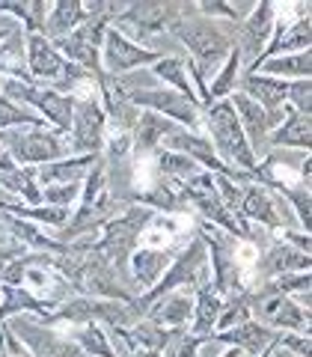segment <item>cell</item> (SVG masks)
I'll list each match as a JSON object with an SVG mask.
<instances>
[{"mask_svg":"<svg viewBox=\"0 0 312 357\" xmlns=\"http://www.w3.org/2000/svg\"><path fill=\"white\" fill-rule=\"evenodd\" d=\"M152 75L158 77V81L170 84L176 93H182L185 98H194V102H199L196 93H194V86H191V81H187V72H185V60L182 57H164V60H158V63H155V69H152Z\"/></svg>","mask_w":312,"mask_h":357,"instance_id":"obj_29","label":"cell"},{"mask_svg":"<svg viewBox=\"0 0 312 357\" xmlns=\"http://www.w3.org/2000/svg\"><path fill=\"white\" fill-rule=\"evenodd\" d=\"M102 155H72V158H63V161H54V164H42L36 167V185H72V182H81L86 178V173L95 167V161Z\"/></svg>","mask_w":312,"mask_h":357,"instance_id":"obj_20","label":"cell"},{"mask_svg":"<svg viewBox=\"0 0 312 357\" xmlns=\"http://www.w3.org/2000/svg\"><path fill=\"white\" fill-rule=\"evenodd\" d=\"M276 345H283L286 351H292L297 357H309V333H276Z\"/></svg>","mask_w":312,"mask_h":357,"instance_id":"obj_37","label":"cell"},{"mask_svg":"<svg viewBox=\"0 0 312 357\" xmlns=\"http://www.w3.org/2000/svg\"><path fill=\"white\" fill-rule=\"evenodd\" d=\"M0 155H3V146H0Z\"/></svg>","mask_w":312,"mask_h":357,"instance_id":"obj_41","label":"cell"},{"mask_svg":"<svg viewBox=\"0 0 312 357\" xmlns=\"http://www.w3.org/2000/svg\"><path fill=\"white\" fill-rule=\"evenodd\" d=\"M220 307H223V298L211 289V280L196 286V304H194V316H191L194 319V325H191L194 337H208V333H214Z\"/></svg>","mask_w":312,"mask_h":357,"instance_id":"obj_23","label":"cell"},{"mask_svg":"<svg viewBox=\"0 0 312 357\" xmlns=\"http://www.w3.org/2000/svg\"><path fill=\"white\" fill-rule=\"evenodd\" d=\"M0 188L9 197L24 199V206H42V188L36 185V167H13L0 173Z\"/></svg>","mask_w":312,"mask_h":357,"instance_id":"obj_24","label":"cell"},{"mask_svg":"<svg viewBox=\"0 0 312 357\" xmlns=\"http://www.w3.org/2000/svg\"><path fill=\"white\" fill-rule=\"evenodd\" d=\"M244 321H250V298H247V289L226 295V301H223V307H220L214 333L229 331V328H235V325H244Z\"/></svg>","mask_w":312,"mask_h":357,"instance_id":"obj_30","label":"cell"},{"mask_svg":"<svg viewBox=\"0 0 312 357\" xmlns=\"http://www.w3.org/2000/svg\"><path fill=\"white\" fill-rule=\"evenodd\" d=\"M131 105L134 107H143V110H152V114H158L164 119L176 122V126H182L187 131L199 128V119H203V105L194 102V98H185L182 93H176V89H166V86H152V89H134L128 93Z\"/></svg>","mask_w":312,"mask_h":357,"instance_id":"obj_9","label":"cell"},{"mask_svg":"<svg viewBox=\"0 0 312 357\" xmlns=\"http://www.w3.org/2000/svg\"><path fill=\"white\" fill-rule=\"evenodd\" d=\"M185 9L187 3H131L122 6V13L110 21V27L131 42H146L149 36H158L161 30H170L185 15Z\"/></svg>","mask_w":312,"mask_h":357,"instance_id":"obj_8","label":"cell"},{"mask_svg":"<svg viewBox=\"0 0 312 357\" xmlns=\"http://www.w3.org/2000/svg\"><path fill=\"white\" fill-rule=\"evenodd\" d=\"M309 93H312L309 77H300V81H288L286 105L292 107V110H297V114H309Z\"/></svg>","mask_w":312,"mask_h":357,"instance_id":"obj_36","label":"cell"},{"mask_svg":"<svg viewBox=\"0 0 312 357\" xmlns=\"http://www.w3.org/2000/svg\"><path fill=\"white\" fill-rule=\"evenodd\" d=\"M241 77V93L253 98L259 105L267 119H271V128H276L283 122L286 114V96H288V81L280 77H267V75H238Z\"/></svg>","mask_w":312,"mask_h":357,"instance_id":"obj_14","label":"cell"},{"mask_svg":"<svg viewBox=\"0 0 312 357\" xmlns=\"http://www.w3.org/2000/svg\"><path fill=\"white\" fill-rule=\"evenodd\" d=\"M274 15H276L274 3H259V6H253V13L235 27V51L247 69L262 57L265 42L271 39V33L276 27Z\"/></svg>","mask_w":312,"mask_h":357,"instance_id":"obj_13","label":"cell"},{"mask_svg":"<svg viewBox=\"0 0 312 357\" xmlns=\"http://www.w3.org/2000/svg\"><path fill=\"white\" fill-rule=\"evenodd\" d=\"M158 60H164V51H152L143 48V45L125 39L119 30L107 27L104 42H102V69L110 77H122L131 69H140V66H155Z\"/></svg>","mask_w":312,"mask_h":357,"instance_id":"obj_12","label":"cell"},{"mask_svg":"<svg viewBox=\"0 0 312 357\" xmlns=\"http://www.w3.org/2000/svg\"><path fill=\"white\" fill-rule=\"evenodd\" d=\"M77 197H81V182H72V185H51V188H45V191H42V206L69 208Z\"/></svg>","mask_w":312,"mask_h":357,"instance_id":"obj_35","label":"cell"},{"mask_svg":"<svg viewBox=\"0 0 312 357\" xmlns=\"http://www.w3.org/2000/svg\"><path fill=\"white\" fill-rule=\"evenodd\" d=\"M295 271H309V256L300 253L297 248H292L288 241H274L267 244L265 253L256 262V277L262 283H271L283 274H295Z\"/></svg>","mask_w":312,"mask_h":357,"instance_id":"obj_16","label":"cell"},{"mask_svg":"<svg viewBox=\"0 0 312 357\" xmlns=\"http://www.w3.org/2000/svg\"><path fill=\"white\" fill-rule=\"evenodd\" d=\"M238 72H241V57H238V51L232 48V54L226 57V63H223L220 75L214 77V84L208 86V98H211V105H214V102H223V98H229L232 93H235Z\"/></svg>","mask_w":312,"mask_h":357,"instance_id":"obj_33","label":"cell"},{"mask_svg":"<svg viewBox=\"0 0 312 357\" xmlns=\"http://www.w3.org/2000/svg\"><path fill=\"white\" fill-rule=\"evenodd\" d=\"M250 298V319L271 331H292V333H309V312L295 304V298L283 292H274L271 286L247 289Z\"/></svg>","mask_w":312,"mask_h":357,"instance_id":"obj_6","label":"cell"},{"mask_svg":"<svg viewBox=\"0 0 312 357\" xmlns=\"http://www.w3.org/2000/svg\"><path fill=\"white\" fill-rule=\"evenodd\" d=\"M48 9L51 6L42 3V0H33V3H0V15H13L15 24L21 21L27 30V36H30V33H42Z\"/></svg>","mask_w":312,"mask_h":357,"instance_id":"obj_28","label":"cell"},{"mask_svg":"<svg viewBox=\"0 0 312 357\" xmlns=\"http://www.w3.org/2000/svg\"><path fill=\"white\" fill-rule=\"evenodd\" d=\"M217 342L223 345H235V349H241L244 354H262L265 349H271V345L276 342V331L271 328H265L259 325V321H244V325H235V328H229V331H220V333H211Z\"/></svg>","mask_w":312,"mask_h":357,"instance_id":"obj_18","label":"cell"},{"mask_svg":"<svg viewBox=\"0 0 312 357\" xmlns=\"http://www.w3.org/2000/svg\"><path fill=\"white\" fill-rule=\"evenodd\" d=\"M81 357H86V354H81Z\"/></svg>","mask_w":312,"mask_h":357,"instance_id":"obj_42","label":"cell"},{"mask_svg":"<svg viewBox=\"0 0 312 357\" xmlns=\"http://www.w3.org/2000/svg\"><path fill=\"white\" fill-rule=\"evenodd\" d=\"M104 126L107 116L95 98H77L72 107V128H69V152L75 155H102L104 152Z\"/></svg>","mask_w":312,"mask_h":357,"instance_id":"obj_11","label":"cell"},{"mask_svg":"<svg viewBox=\"0 0 312 357\" xmlns=\"http://www.w3.org/2000/svg\"><path fill=\"white\" fill-rule=\"evenodd\" d=\"M235 27L238 24H232V21L205 18L196 13V6H187L185 15L170 27V33L187 51V63L205 77L220 63H226L232 48H235Z\"/></svg>","mask_w":312,"mask_h":357,"instance_id":"obj_1","label":"cell"},{"mask_svg":"<svg viewBox=\"0 0 312 357\" xmlns=\"http://www.w3.org/2000/svg\"><path fill=\"white\" fill-rule=\"evenodd\" d=\"M13 30H18V24H13V27H0V42H3V39L9 36V33H13Z\"/></svg>","mask_w":312,"mask_h":357,"instance_id":"obj_39","label":"cell"},{"mask_svg":"<svg viewBox=\"0 0 312 357\" xmlns=\"http://www.w3.org/2000/svg\"><path fill=\"white\" fill-rule=\"evenodd\" d=\"M0 75H6V77H15V81H30V75H27V57H24V33L13 30L9 36L0 42Z\"/></svg>","mask_w":312,"mask_h":357,"instance_id":"obj_26","label":"cell"},{"mask_svg":"<svg viewBox=\"0 0 312 357\" xmlns=\"http://www.w3.org/2000/svg\"><path fill=\"white\" fill-rule=\"evenodd\" d=\"M173 128H182V126H176V122L152 114V110H140V116H137V122H134V128H131V152H137V155L158 152L164 137Z\"/></svg>","mask_w":312,"mask_h":357,"instance_id":"obj_22","label":"cell"},{"mask_svg":"<svg viewBox=\"0 0 312 357\" xmlns=\"http://www.w3.org/2000/svg\"><path fill=\"white\" fill-rule=\"evenodd\" d=\"M158 170L164 178H173V182H187V178H194L203 167L196 161H191L187 155L182 152H170V149H158Z\"/></svg>","mask_w":312,"mask_h":357,"instance_id":"obj_31","label":"cell"},{"mask_svg":"<svg viewBox=\"0 0 312 357\" xmlns=\"http://www.w3.org/2000/svg\"><path fill=\"white\" fill-rule=\"evenodd\" d=\"M191 316H194L191 292H170V295H161L158 301H152L143 319H149V321H155V325L173 331V328H185Z\"/></svg>","mask_w":312,"mask_h":357,"instance_id":"obj_19","label":"cell"},{"mask_svg":"<svg viewBox=\"0 0 312 357\" xmlns=\"http://www.w3.org/2000/svg\"><path fill=\"white\" fill-rule=\"evenodd\" d=\"M6 325L33 351V357H81V349H77L69 337H60L57 331L42 325V321L36 316H30V312L6 319Z\"/></svg>","mask_w":312,"mask_h":357,"instance_id":"obj_10","label":"cell"},{"mask_svg":"<svg viewBox=\"0 0 312 357\" xmlns=\"http://www.w3.org/2000/svg\"><path fill=\"white\" fill-rule=\"evenodd\" d=\"M203 116H205V126H208V134H211V143H214V155H217V158L226 167L235 164V167H241L244 173H253L259 161H256L250 143H247V137H244L235 110H232V105H229V98L208 105L203 110ZM229 170H232V167H229Z\"/></svg>","mask_w":312,"mask_h":357,"instance_id":"obj_2","label":"cell"},{"mask_svg":"<svg viewBox=\"0 0 312 357\" xmlns=\"http://www.w3.org/2000/svg\"><path fill=\"white\" fill-rule=\"evenodd\" d=\"M0 146L18 167H42L69 158V137L48 128H6Z\"/></svg>","mask_w":312,"mask_h":357,"instance_id":"obj_4","label":"cell"},{"mask_svg":"<svg viewBox=\"0 0 312 357\" xmlns=\"http://www.w3.org/2000/svg\"><path fill=\"white\" fill-rule=\"evenodd\" d=\"M312 69V54L309 51H297V54H286V57H271L265 60L253 75H267V77H280V81H300L309 77Z\"/></svg>","mask_w":312,"mask_h":357,"instance_id":"obj_25","label":"cell"},{"mask_svg":"<svg viewBox=\"0 0 312 357\" xmlns=\"http://www.w3.org/2000/svg\"><path fill=\"white\" fill-rule=\"evenodd\" d=\"M208 280H211L208 277V250H205V241L196 236L182 253L173 256L170 268H166L164 277L149 289V292L134 298V307L146 316V307L152 304V301H158L161 295H170V292H176V289H196V286H203Z\"/></svg>","mask_w":312,"mask_h":357,"instance_id":"obj_3","label":"cell"},{"mask_svg":"<svg viewBox=\"0 0 312 357\" xmlns=\"http://www.w3.org/2000/svg\"><path fill=\"white\" fill-rule=\"evenodd\" d=\"M286 119L271 131L267 137V149H300V152H309V143H312V128H309V114H297L286 105Z\"/></svg>","mask_w":312,"mask_h":357,"instance_id":"obj_21","label":"cell"},{"mask_svg":"<svg viewBox=\"0 0 312 357\" xmlns=\"http://www.w3.org/2000/svg\"><path fill=\"white\" fill-rule=\"evenodd\" d=\"M274 345H276V342H274ZM274 345H271V349H274ZM271 349H265L262 354H256V357H271Z\"/></svg>","mask_w":312,"mask_h":357,"instance_id":"obj_40","label":"cell"},{"mask_svg":"<svg viewBox=\"0 0 312 357\" xmlns=\"http://www.w3.org/2000/svg\"><path fill=\"white\" fill-rule=\"evenodd\" d=\"M170 262H173V253H170V250L140 248V250L131 253V259H128V274H131L134 286L140 289V295L149 292V289L161 280L164 271L170 268Z\"/></svg>","mask_w":312,"mask_h":357,"instance_id":"obj_17","label":"cell"},{"mask_svg":"<svg viewBox=\"0 0 312 357\" xmlns=\"http://www.w3.org/2000/svg\"><path fill=\"white\" fill-rule=\"evenodd\" d=\"M110 21H114L110 15L89 18L81 27H75L69 36H63V39L51 42V45L60 51V57L65 63L81 66L84 72H89L98 81V77L104 75V69H102V42H104V33L110 27Z\"/></svg>","mask_w":312,"mask_h":357,"instance_id":"obj_7","label":"cell"},{"mask_svg":"<svg viewBox=\"0 0 312 357\" xmlns=\"http://www.w3.org/2000/svg\"><path fill=\"white\" fill-rule=\"evenodd\" d=\"M271 357H297V354H292V351H286L283 345H274L271 349Z\"/></svg>","mask_w":312,"mask_h":357,"instance_id":"obj_38","label":"cell"},{"mask_svg":"<svg viewBox=\"0 0 312 357\" xmlns=\"http://www.w3.org/2000/svg\"><path fill=\"white\" fill-rule=\"evenodd\" d=\"M128 333H131L134 345H137V349H146V351H164L166 340H170V331L155 325L149 319H140L134 328H128Z\"/></svg>","mask_w":312,"mask_h":357,"instance_id":"obj_34","label":"cell"},{"mask_svg":"<svg viewBox=\"0 0 312 357\" xmlns=\"http://www.w3.org/2000/svg\"><path fill=\"white\" fill-rule=\"evenodd\" d=\"M6 128H45V119L30 107H21L0 96V131Z\"/></svg>","mask_w":312,"mask_h":357,"instance_id":"obj_32","label":"cell"},{"mask_svg":"<svg viewBox=\"0 0 312 357\" xmlns=\"http://www.w3.org/2000/svg\"><path fill=\"white\" fill-rule=\"evenodd\" d=\"M0 96L21 105V107H33V114H39L48 122H54L57 134H69L75 96H63V93H57V89L36 86V84H27V81H15V77H0Z\"/></svg>","mask_w":312,"mask_h":357,"instance_id":"obj_5","label":"cell"},{"mask_svg":"<svg viewBox=\"0 0 312 357\" xmlns=\"http://www.w3.org/2000/svg\"><path fill=\"white\" fill-rule=\"evenodd\" d=\"M81 354L86 357H116L114 349H110V340H107V328L98 325V321H89V325H77V331L69 337Z\"/></svg>","mask_w":312,"mask_h":357,"instance_id":"obj_27","label":"cell"},{"mask_svg":"<svg viewBox=\"0 0 312 357\" xmlns=\"http://www.w3.org/2000/svg\"><path fill=\"white\" fill-rule=\"evenodd\" d=\"M229 105L232 110H235L238 116V126L244 131V137H247L250 149L256 155V161L262 158V155L267 152V137H271V119H267V114L253 102V98H247L244 93H232L229 96Z\"/></svg>","mask_w":312,"mask_h":357,"instance_id":"obj_15","label":"cell"}]
</instances>
